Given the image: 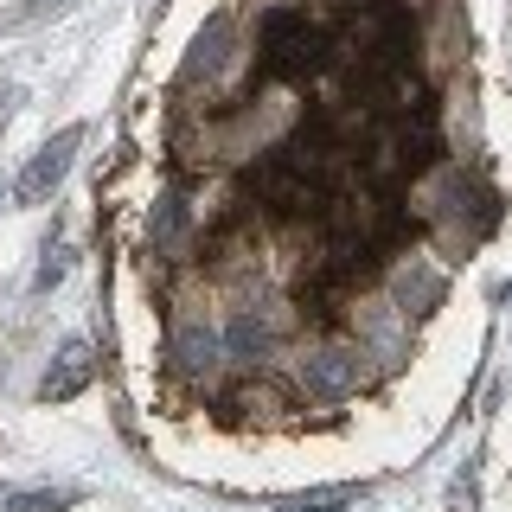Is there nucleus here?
I'll return each instance as SVG.
<instances>
[{
  "instance_id": "8",
  "label": "nucleus",
  "mask_w": 512,
  "mask_h": 512,
  "mask_svg": "<svg viewBox=\"0 0 512 512\" xmlns=\"http://www.w3.org/2000/svg\"><path fill=\"white\" fill-rule=\"evenodd\" d=\"M436 301H442V276H436V269H423V263L397 269V308H404V314H423V308H436Z\"/></svg>"
},
{
  "instance_id": "5",
  "label": "nucleus",
  "mask_w": 512,
  "mask_h": 512,
  "mask_svg": "<svg viewBox=\"0 0 512 512\" xmlns=\"http://www.w3.org/2000/svg\"><path fill=\"white\" fill-rule=\"evenodd\" d=\"M90 372H96L90 346H84V340H71V346H64L58 359H52V372H45L39 397H45V404H58V397H77V391H84V384H90Z\"/></svg>"
},
{
  "instance_id": "4",
  "label": "nucleus",
  "mask_w": 512,
  "mask_h": 512,
  "mask_svg": "<svg viewBox=\"0 0 512 512\" xmlns=\"http://www.w3.org/2000/svg\"><path fill=\"white\" fill-rule=\"evenodd\" d=\"M436 218H442V224L474 218V231H487V224L500 218V199H493V192H480L474 180H461V173H448V180H442V205H436Z\"/></svg>"
},
{
  "instance_id": "3",
  "label": "nucleus",
  "mask_w": 512,
  "mask_h": 512,
  "mask_svg": "<svg viewBox=\"0 0 512 512\" xmlns=\"http://www.w3.org/2000/svg\"><path fill=\"white\" fill-rule=\"evenodd\" d=\"M77 148H84V128H77V122H71V128H58V135L26 160L20 180H13V199H20V205H45V199H52V192L64 186V173H71Z\"/></svg>"
},
{
  "instance_id": "14",
  "label": "nucleus",
  "mask_w": 512,
  "mask_h": 512,
  "mask_svg": "<svg viewBox=\"0 0 512 512\" xmlns=\"http://www.w3.org/2000/svg\"><path fill=\"white\" fill-rule=\"evenodd\" d=\"M58 282H64V250H45V263H39V282H32V288L45 295V288H58Z\"/></svg>"
},
{
  "instance_id": "7",
  "label": "nucleus",
  "mask_w": 512,
  "mask_h": 512,
  "mask_svg": "<svg viewBox=\"0 0 512 512\" xmlns=\"http://www.w3.org/2000/svg\"><path fill=\"white\" fill-rule=\"evenodd\" d=\"M212 359H218V327L212 320H180V327H173V365L205 372Z\"/></svg>"
},
{
  "instance_id": "9",
  "label": "nucleus",
  "mask_w": 512,
  "mask_h": 512,
  "mask_svg": "<svg viewBox=\"0 0 512 512\" xmlns=\"http://www.w3.org/2000/svg\"><path fill=\"white\" fill-rule=\"evenodd\" d=\"M218 346L231 352V359L256 365V359H263V352H269V327H263V320H256V314H237L231 327H224V340H218Z\"/></svg>"
},
{
  "instance_id": "15",
  "label": "nucleus",
  "mask_w": 512,
  "mask_h": 512,
  "mask_svg": "<svg viewBox=\"0 0 512 512\" xmlns=\"http://www.w3.org/2000/svg\"><path fill=\"white\" fill-rule=\"evenodd\" d=\"M45 7H58V0H26V13H45Z\"/></svg>"
},
{
  "instance_id": "1",
  "label": "nucleus",
  "mask_w": 512,
  "mask_h": 512,
  "mask_svg": "<svg viewBox=\"0 0 512 512\" xmlns=\"http://www.w3.org/2000/svg\"><path fill=\"white\" fill-rule=\"evenodd\" d=\"M333 52H340V45H333L327 32H314L308 13H295V7H269L263 13V64H269V77L301 84V77L327 71Z\"/></svg>"
},
{
  "instance_id": "13",
  "label": "nucleus",
  "mask_w": 512,
  "mask_h": 512,
  "mask_svg": "<svg viewBox=\"0 0 512 512\" xmlns=\"http://www.w3.org/2000/svg\"><path fill=\"white\" fill-rule=\"evenodd\" d=\"M448 506H455V512H480V468H474V461H461L455 487H448Z\"/></svg>"
},
{
  "instance_id": "6",
  "label": "nucleus",
  "mask_w": 512,
  "mask_h": 512,
  "mask_svg": "<svg viewBox=\"0 0 512 512\" xmlns=\"http://www.w3.org/2000/svg\"><path fill=\"white\" fill-rule=\"evenodd\" d=\"M224 58H231V20L224 13H212V20L199 26V39H192V58H186V77L199 84V77H218Z\"/></svg>"
},
{
  "instance_id": "2",
  "label": "nucleus",
  "mask_w": 512,
  "mask_h": 512,
  "mask_svg": "<svg viewBox=\"0 0 512 512\" xmlns=\"http://www.w3.org/2000/svg\"><path fill=\"white\" fill-rule=\"evenodd\" d=\"M295 378H301V391H308V397H320V404H340V397L359 391L365 352L359 346H314L308 359L295 365Z\"/></svg>"
},
{
  "instance_id": "11",
  "label": "nucleus",
  "mask_w": 512,
  "mask_h": 512,
  "mask_svg": "<svg viewBox=\"0 0 512 512\" xmlns=\"http://www.w3.org/2000/svg\"><path fill=\"white\" fill-rule=\"evenodd\" d=\"M84 500V487H52V493H7V512H64Z\"/></svg>"
},
{
  "instance_id": "10",
  "label": "nucleus",
  "mask_w": 512,
  "mask_h": 512,
  "mask_svg": "<svg viewBox=\"0 0 512 512\" xmlns=\"http://www.w3.org/2000/svg\"><path fill=\"white\" fill-rule=\"evenodd\" d=\"M365 487H314V493H295V500H282L276 512H340V506H359Z\"/></svg>"
},
{
  "instance_id": "12",
  "label": "nucleus",
  "mask_w": 512,
  "mask_h": 512,
  "mask_svg": "<svg viewBox=\"0 0 512 512\" xmlns=\"http://www.w3.org/2000/svg\"><path fill=\"white\" fill-rule=\"evenodd\" d=\"M180 231H186V199H180V192H167V199L154 205V218H148V237H154V244H173Z\"/></svg>"
}]
</instances>
